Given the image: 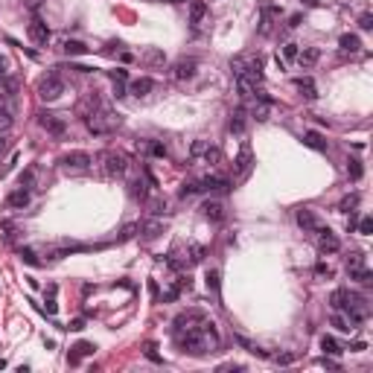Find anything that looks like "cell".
Returning <instances> with one entry per match:
<instances>
[{"mask_svg":"<svg viewBox=\"0 0 373 373\" xmlns=\"http://www.w3.org/2000/svg\"><path fill=\"white\" fill-rule=\"evenodd\" d=\"M178 344L184 347L186 353H192V356H204V353H216L219 350V330H216V324L213 321H204L202 326H196V330H190V332H181V336H175Z\"/></svg>","mask_w":373,"mask_h":373,"instance_id":"cell-1","label":"cell"},{"mask_svg":"<svg viewBox=\"0 0 373 373\" xmlns=\"http://www.w3.org/2000/svg\"><path fill=\"white\" fill-rule=\"evenodd\" d=\"M88 128L94 132V134H108V132H114L120 126V114H114V111H108V108H96V111H90L85 117Z\"/></svg>","mask_w":373,"mask_h":373,"instance_id":"cell-2","label":"cell"},{"mask_svg":"<svg viewBox=\"0 0 373 373\" xmlns=\"http://www.w3.org/2000/svg\"><path fill=\"white\" fill-rule=\"evenodd\" d=\"M344 312H347V321H350V324L368 321V315H370L368 298H364V294H356V292H350V294H347V306H344Z\"/></svg>","mask_w":373,"mask_h":373,"instance_id":"cell-3","label":"cell"},{"mask_svg":"<svg viewBox=\"0 0 373 373\" xmlns=\"http://www.w3.org/2000/svg\"><path fill=\"white\" fill-rule=\"evenodd\" d=\"M62 94H64V82H62L58 76H44V79L38 82V96L44 102H56Z\"/></svg>","mask_w":373,"mask_h":373,"instance_id":"cell-4","label":"cell"},{"mask_svg":"<svg viewBox=\"0 0 373 373\" xmlns=\"http://www.w3.org/2000/svg\"><path fill=\"white\" fill-rule=\"evenodd\" d=\"M204 321H207V318H204L202 309H190V312H181V315L175 318V336H181V332H190V330L202 326Z\"/></svg>","mask_w":373,"mask_h":373,"instance_id":"cell-5","label":"cell"},{"mask_svg":"<svg viewBox=\"0 0 373 373\" xmlns=\"http://www.w3.org/2000/svg\"><path fill=\"white\" fill-rule=\"evenodd\" d=\"M347 274L353 277V280H358V283H370V268L364 266V254H350V260H347Z\"/></svg>","mask_w":373,"mask_h":373,"instance_id":"cell-6","label":"cell"},{"mask_svg":"<svg viewBox=\"0 0 373 373\" xmlns=\"http://www.w3.org/2000/svg\"><path fill=\"white\" fill-rule=\"evenodd\" d=\"M100 160L105 164V172H108V175H122L126 166H128V158L122 152H102Z\"/></svg>","mask_w":373,"mask_h":373,"instance_id":"cell-7","label":"cell"},{"mask_svg":"<svg viewBox=\"0 0 373 373\" xmlns=\"http://www.w3.org/2000/svg\"><path fill=\"white\" fill-rule=\"evenodd\" d=\"M315 230H318V251H321V254H336L341 248L338 236H336L330 228H315Z\"/></svg>","mask_w":373,"mask_h":373,"instance_id":"cell-8","label":"cell"},{"mask_svg":"<svg viewBox=\"0 0 373 373\" xmlns=\"http://www.w3.org/2000/svg\"><path fill=\"white\" fill-rule=\"evenodd\" d=\"M62 164H64V170H73V172H85L94 160H90V154L88 152H68L62 158Z\"/></svg>","mask_w":373,"mask_h":373,"instance_id":"cell-9","label":"cell"},{"mask_svg":"<svg viewBox=\"0 0 373 373\" xmlns=\"http://www.w3.org/2000/svg\"><path fill=\"white\" fill-rule=\"evenodd\" d=\"M30 38H32V44H38V47H47V44H50V30H47V24H44L41 18H32V24H30Z\"/></svg>","mask_w":373,"mask_h":373,"instance_id":"cell-10","label":"cell"},{"mask_svg":"<svg viewBox=\"0 0 373 373\" xmlns=\"http://www.w3.org/2000/svg\"><path fill=\"white\" fill-rule=\"evenodd\" d=\"M38 122L50 132V134H56V137H62L64 132H68V126H64V120L58 117V114H38Z\"/></svg>","mask_w":373,"mask_h":373,"instance_id":"cell-11","label":"cell"},{"mask_svg":"<svg viewBox=\"0 0 373 373\" xmlns=\"http://www.w3.org/2000/svg\"><path fill=\"white\" fill-rule=\"evenodd\" d=\"M172 76L175 79H192L196 76V58H178L175 64H172Z\"/></svg>","mask_w":373,"mask_h":373,"instance_id":"cell-12","label":"cell"},{"mask_svg":"<svg viewBox=\"0 0 373 373\" xmlns=\"http://www.w3.org/2000/svg\"><path fill=\"white\" fill-rule=\"evenodd\" d=\"M6 204L12 207V210H24L26 204H30V192L20 186V190H15V192H9V198H6Z\"/></svg>","mask_w":373,"mask_h":373,"instance_id":"cell-13","label":"cell"},{"mask_svg":"<svg viewBox=\"0 0 373 373\" xmlns=\"http://www.w3.org/2000/svg\"><path fill=\"white\" fill-rule=\"evenodd\" d=\"M236 88H239V96H242V100L256 96V82H254V79H248V76H236Z\"/></svg>","mask_w":373,"mask_h":373,"instance_id":"cell-14","label":"cell"},{"mask_svg":"<svg viewBox=\"0 0 373 373\" xmlns=\"http://www.w3.org/2000/svg\"><path fill=\"white\" fill-rule=\"evenodd\" d=\"M152 90H154V82L149 76H140V79L132 82V94H134V96H149Z\"/></svg>","mask_w":373,"mask_h":373,"instance_id":"cell-15","label":"cell"},{"mask_svg":"<svg viewBox=\"0 0 373 373\" xmlns=\"http://www.w3.org/2000/svg\"><path fill=\"white\" fill-rule=\"evenodd\" d=\"M204 216H207V219L210 222H222L224 219V204L222 202H204Z\"/></svg>","mask_w":373,"mask_h":373,"instance_id":"cell-16","label":"cell"},{"mask_svg":"<svg viewBox=\"0 0 373 373\" xmlns=\"http://www.w3.org/2000/svg\"><path fill=\"white\" fill-rule=\"evenodd\" d=\"M298 90H300L304 100H315V96H318V88L312 82V76H300V79H298Z\"/></svg>","mask_w":373,"mask_h":373,"instance_id":"cell-17","label":"cell"},{"mask_svg":"<svg viewBox=\"0 0 373 373\" xmlns=\"http://www.w3.org/2000/svg\"><path fill=\"white\" fill-rule=\"evenodd\" d=\"M94 350H96L94 344H88V341H79V344L73 347V353H70V358H68V362H70V364H79V362H82V356H90Z\"/></svg>","mask_w":373,"mask_h":373,"instance_id":"cell-18","label":"cell"},{"mask_svg":"<svg viewBox=\"0 0 373 373\" xmlns=\"http://www.w3.org/2000/svg\"><path fill=\"white\" fill-rule=\"evenodd\" d=\"M347 294H350V288H336V292L330 294V306H332V312H344V306H347Z\"/></svg>","mask_w":373,"mask_h":373,"instance_id":"cell-19","label":"cell"},{"mask_svg":"<svg viewBox=\"0 0 373 373\" xmlns=\"http://www.w3.org/2000/svg\"><path fill=\"white\" fill-rule=\"evenodd\" d=\"M298 224H300L304 230H315V228H318V219H315L312 210H298Z\"/></svg>","mask_w":373,"mask_h":373,"instance_id":"cell-20","label":"cell"},{"mask_svg":"<svg viewBox=\"0 0 373 373\" xmlns=\"http://www.w3.org/2000/svg\"><path fill=\"white\" fill-rule=\"evenodd\" d=\"M318 56H321V52L315 50V47H306L304 52H298V64H300V68H312V64L318 62Z\"/></svg>","mask_w":373,"mask_h":373,"instance_id":"cell-21","label":"cell"},{"mask_svg":"<svg viewBox=\"0 0 373 373\" xmlns=\"http://www.w3.org/2000/svg\"><path fill=\"white\" fill-rule=\"evenodd\" d=\"M304 143H306V146H312V149H318V152H326V140H324L318 132H306Z\"/></svg>","mask_w":373,"mask_h":373,"instance_id":"cell-22","label":"cell"},{"mask_svg":"<svg viewBox=\"0 0 373 373\" xmlns=\"http://www.w3.org/2000/svg\"><path fill=\"white\" fill-rule=\"evenodd\" d=\"M341 50L344 52H358L362 50V41H358V35H341Z\"/></svg>","mask_w":373,"mask_h":373,"instance_id":"cell-23","label":"cell"},{"mask_svg":"<svg viewBox=\"0 0 373 373\" xmlns=\"http://www.w3.org/2000/svg\"><path fill=\"white\" fill-rule=\"evenodd\" d=\"M248 166H251V149L242 146V152H239V158H236V172H239V175H245Z\"/></svg>","mask_w":373,"mask_h":373,"instance_id":"cell-24","label":"cell"},{"mask_svg":"<svg viewBox=\"0 0 373 373\" xmlns=\"http://www.w3.org/2000/svg\"><path fill=\"white\" fill-rule=\"evenodd\" d=\"M204 15H207V6H204L202 0H196V3L190 6V20H192V24H202Z\"/></svg>","mask_w":373,"mask_h":373,"instance_id":"cell-25","label":"cell"},{"mask_svg":"<svg viewBox=\"0 0 373 373\" xmlns=\"http://www.w3.org/2000/svg\"><path fill=\"white\" fill-rule=\"evenodd\" d=\"M321 350L326 353V356H338V353H341L338 341L332 338V336H324V338H321Z\"/></svg>","mask_w":373,"mask_h":373,"instance_id":"cell-26","label":"cell"},{"mask_svg":"<svg viewBox=\"0 0 373 373\" xmlns=\"http://www.w3.org/2000/svg\"><path fill=\"white\" fill-rule=\"evenodd\" d=\"M236 344H239V347H242V350H248V353H254V356H268L266 350H260L256 344H251V341L245 338V336H236Z\"/></svg>","mask_w":373,"mask_h":373,"instance_id":"cell-27","label":"cell"},{"mask_svg":"<svg viewBox=\"0 0 373 373\" xmlns=\"http://www.w3.org/2000/svg\"><path fill=\"white\" fill-rule=\"evenodd\" d=\"M64 52H68V56H85L88 47L82 41H64Z\"/></svg>","mask_w":373,"mask_h":373,"instance_id":"cell-28","label":"cell"},{"mask_svg":"<svg viewBox=\"0 0 373 373\" xmlns=\"http://www.w3.org/2000/svg\"><path fill=\"white\" fill-rule=\"evenodd\" d=\"M15 82L12 79H6V76H0V96H15Z\"/></svg>","mask_w":373,"mask_h":373,"instance_id":"cell-29","label":"cell"},{"mask_svg":"<svg viewBox=\"0 0 373 373\" xmlns=\"http://www.w3.org/2000/svg\"><path fill=\"white\" fill-rule=\"evenodd\" d=\"M207 149H210V143H207V140H196V143L190 146V154H192V158H204V152H207Z\"/></svg>","mask_w":373,"mask_h":373,"instance_id":"cell-30","label":"cell"},{"mask_svg":"<svg viewBox=\"0 0 373 373\" xmlns=\"http://www.w3.org/2000/svg\"><path fill=\"white\" fill-rule=\"evenodd\" d=\"M242 128H245V114H242V111H236V114H230V132H242Z\"/></svg>","mask_w":373,"mask_h":373,"instance_id":"cell-31","label":"cell"},{"mask_svg":"<svg viewBox=\"0 0 373 373\" xmlns=\"http://www.w3.org/2000/svg\"><path fill=\"white\" fill-rule=\"evenodd\" d=\"M347 172H350V178H353V181H358V178H362V160H358V158H350Z\"/></svg>","mask_w":373,"mask_h":373,"instance_id":"cell-32","label":"cell"},{"mask_svg":"<svg viewBox=\"0 0 373 373\" xmlns=\"http://www.w3.org/2000/svg\"><path fill=\"white\" fill-rule=\"evenodd\" d=\"M196 192H202V184H198V181H190V184L181 186V198H186V196H196Z\"/></svg>","mask_w":373,"mask_h":373,"instance_id":"cell-33","label":"cell"},{"mask_svg":"<svg viewBox=\"0 0 373 373\" xmlns=\"http://www.w3.org/2000/svg\"><path fill=\"white\" fill-rule=\"evenodd\" d=\"M149 154H152V158H166V146L158 143V140H152V143H149Z\"/></svg>","mask_w":373,"mask_h":373,"instance_id":"cell-34","label":"cell"},{"mask_svg":"<svg viewBox=\"0 0 373 373\" xmlns=\"http://www.w3.org/2000/svg\"><path fill=\"white\" fill-rule=\"evenodd\" d=\"M9 126H12V114H9V108L0 105V132H6Z\"/></svg>","mask_w":373,"mask_h":373,"instance_id":"cell-35","label":"cell"},{"mask_svg":"<svg viewBox=\"0 0 373 373\" xmlns=\"http://www.w3.org/2000/svg\"><path fill=\"white\" fill-rule=\"evenodd\" d=\"M164 210H166V202H164V198H152V202H149V213L158 216V213H164Z\"/></svg>","mask_w":373,"mask_h":373,"instance_id":"cell-36","label":"cell"},{"mask_svg":"<svg viewBox=\"0 0 373 373\" xmlns=\"http://www.w3.org/2000/svg\"><path fill=\"white\" fill-rule=\"evenodd\" d=\"M132 196H134V198H146V184H143V181H134V184H132Z\"/></svg>","mask_w":373,"mask_h":373,"instance_id":"cell-37","label":"cell"},{"mask_svg":"<svg viewBox=\"0 0 373 373\" xmlns=\"http://www.w3.org/2000/svg\"><path fill=\"white\" fill-rule=\"evenodd\" d=\"M332 326H338L341 332H350V330H353V326H350V321H344L338 312H336V318H332Z\"/></svg>","mask_w":373,"mask_h":373,"instance_id":"cell-38","label":"cell"},{"mask_svg":"<svg viewBox=\"0 0 373 373\" xmlns=\"http://www.w3.org/2000/svg\"><path fill=\"white\" fill-rule=\"evenodd\" d=\"M202 256H204L202 245H192V248H190V262H202Z\"/></svg>","mask_w":373,"mask_h":373,"instance_id":"cell-39","label":"cell"},{"mask_svg":"<svg viewBox=\"0 0 373 373\" xmlns=\"http://www.w3.org/2000/svg\"><path fill=\"white\" fill-rule=\"evenodd\" d=\"M358 234H364V236H368V234H373V219H368V216H364V219L358 222Z\"/></svg>","mask_w":373,"mask_h":373,"instance_id":"cell-40","label":"cell"},{"mask_svg":"<svg viewBox=\"0 0 373 373\" xmlns=\"http://www.w3.org/2000/svg\"><path fill=\"white\" fill-rule=\"evenodd\" d=\"M207 288H210V292H219V274L216 272L207 274Z\"/></svg>","mask_w":373,"mask_h":373,"instance_id":"cell-41","label":"cell"},{"mask_svg":"<svg viewBox=\"0 0 373 373\" xmlns=\"http://www.w3.org/2000/svg\"><path fill=\"white\" fill-rule=\"evenodd\" d=\"M298 52H300V50H298V44H286V47H283V56H286L288 62L298 58Z\"/></svg>","mask_w":373,"mask_h":373,"instance_id":"cell-42","label":"cell"},{"mask_svg":"<svg viewBox=\"0 0 373 373\" xmlns=\"http://www.w3.org/2000/svg\"><path fill=\"white\" fill-rule=\"evenodd\" d=\"M254 117H256V120H266V117H268V102L256 105V108H254Z\"/></svg>","mask_w":373,"mask_h":373,"instance_id":"cell-43","label":"cell"},{"mask_svg":"<svg viewBox=\"0 0 373 373\" xmlns=\"http://www.w3.org/2000/svg\"><path fill=\"white\" fill-rule=\"evenodd\" d=\"M356 204H358V196H347V198L341 202V210H353Z\"/></svg>","mask_w":373,"mask_h":373,"instance_id":"cell-44","label":"cell"},{"mask_svg":"<svg viewBox=\"0 0 373 373\" xmlns=\"http://www.w3.org/2000/svg\"><path fill=\"white\" fill-rule=\"evenodd\" d=\"M358 26H362V30H370V26H373V15H368V12H364V15L358 18Z\"/></svg>","mask_w":373,"mask_h":373,"instance_id":"cell-45","label":"cell"},{"mask_svg":"<svg viewBox=\"0 0 373 373\" xmlns=\"http://www.w3.org/2000/svg\"><path fill=\"white\" fill-rule=\"evenodd\" d=\"M158 234H160V224H158V222H152V224L146 228V239H154Z\"/></svg>","mask_w":373,"mask_h":373,"instance_id":"cell-46","label":"cell"},{"mask_svg":"<svg viewBox=\"0 0 373 373\" xmlns=\"http://www.w3.org/2000/svg\"><path fill=\"white\" fill-rule=\"evenodd\" d=\"M146 356L152 358V362H164V358L158 356V347H154V344H146Z\"/></svg>","mask_w":373,"mask_h":373,"instance_id":"cell-47","label":"cell"},{"mask_svg":"<svg viewBox=\"0 0 373 373\" xmlns=\"http://www.w3.org/2000/svg\"><path fill=\"white\" fill-rule=\"evenodd\" d=\"M114 96H126V82H120V79H114Z\"/></svg>","mask_w":373,"mask_h":373,"instance_id":"cell-48","label":"cell"},{"mask_svg":"<svg viewBox=\"0 0 373 373\" xmlns=\"http://www.w3.org/2000/svg\"><path fill=\"white\" fill-rule=\"evenodd\" d=\"M134 230H137V224H126V230H122V236H120V239H132V236H134Z\"/></svg>","mask_w":373,"mask_h":373,"instance_id":"cell-49","label":"cell"},{"mask_svg":"<svg viewBox=\"0 0 373 373\" xmlns=\"http://www.w3.org/2000/svg\"><path fill=\"white\" fill-rule=\"evenodd\" d=\"M315 274H318V277H330L332 272H330V266H324V262H321V266L315 268Z\"/></svg>","mask_w":373,"mask_h":373,"instance_id":"cell-50","label":"cell"},{"mask_svg":"<svg viewBox=\"0 0 373 373\" xmlns=\"http://www.w3.org/2000/svg\"><path fill=\"white\" fill-rule=\"evenodd\" d=\"M20 256H24V260H26L30 266H35V262H38V260H35V254H32V251H20Z\"/></svg>","mask_w":373,"mask_h":373,"instance_id":"cell-51","label":"cell"},{"mask_svg":"<svg viewBox=\"0 0 373 373\" xmlns=\"http://www.w3.org/2000/svg\"><path fill=\"white\" fill-rule=\"evenodd\" d=\"M274 362H277V364H288V362H292V353H283V356H274Z\"/></svg>","mask_w":373,"mask_h":373,"instance_id":"cell-52","label":"cell"},{"mask_svg":"<svg viewBox=\"0 0 373 373\" xmlns=\"http://www.w3.org/2000/svg\"><path fill=\"white\" fill-rule=\"evenodd\" d=\"M41 3H44V0H24V6H26V9H38V6H41Z\"/></svg>","mask_w":373,"mask_h":373,"instance_id":"cell-53","label":"cell"},{"mask_svg":"<svg viewBox=\"0 0 373 373\" xmlns=\"http://www.w3.org/2000/svg\"><path fill=\"white\" fill-rule=\"evenodd\" d=\"M70 330H76V332H79V330H85V321H82V318H76V321L70 324Z\"/></svg>","mask_w":373,"mask_h":373,"instance_id":"cell-54","label":"cell"},{"mask_svg":"<svg viewBox=\"0 0 373 373\" xmlns=\"http://www.w3.org/2000/svg\"><path fill=\"white\" fill-rule=\"evenodd\" d=\"M0 76H6V62L0 58Z\"/></svg>","mask_w":373,"mask_h":373,"instance_id":"cell-55","label":"cell"},{"mask_svg":"<svg viewBox=\"0 0 373 373\" xmlns=\"http://www.w3.org/2000/svg\"><path fill=\"white\" fill-rule=\"evenodd\" d=\"M306 6H318V0H304Z\"/></svg>","mask_w":373,"mask_h":373,"instance_id":"cell-56","label":"cell"}]
</instances>
